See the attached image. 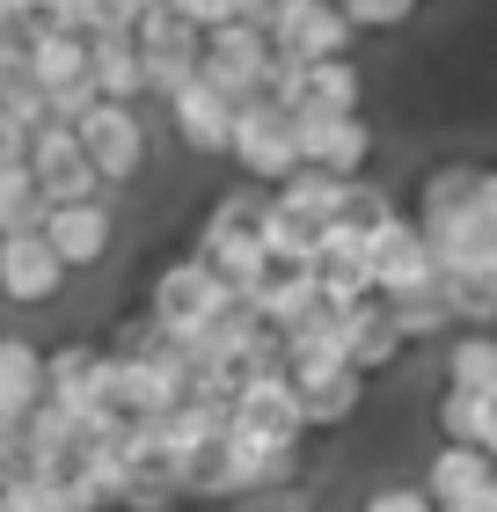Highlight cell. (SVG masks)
I'll return each instance as SVG.
<instances>
[{
	"mask_svg": "<svg viewBox=\"0 0 497 512\" xmlns=\"http://www.w3.org/2000/svg\"><path fill=\"white\" fill-rule=\"evenodd\" d=\"M366 264H373V293H381V300L439 286V256H432V242H424V227L410 220V205H402L388 227L366 235Z\"/></svg>",
	"mask_w": 497,
	"mask_h": 512,
	"instance_id": "10",
	"label": "cell"
},
{
	"mask_svg": "<svg viewBox=\"0 0 497 512\" xmlns=\"http://www.w3.org/2000/svg\"><path fill=\"white\" fill-rule=\"evenodd\" d=\"M139 8H147V0H139Z\"/></svg>",
	"mask_w": 497,
	"mask_h": 512,
	"instance_id": "38",
	"label": "cell"
},
{
	"mask_svg": "<svg viewBox=\"0 0 497 512\" xmlns=\"http://www.w3.org/2000/svg\"><path fill=\"white\" fill-rule=\"evenodd\" d=\"M22 74V30H0V88Z\"/></svg>",
	"mask_w": 497,
	"mask_h": 512,
	"instance_id": "34",
	"label": "cell"
},
{
	"mask_svg": "<svg viewBox=\"0 0 497 512\" xmlns=\"http://www.w3.org/2000/svg\"><path fill=\"white\" fill-rule=\"evenodd\" d=\"M234 425L264 432V439H315L307 432V403L286 366H256V374H242V388H234Z\"/></svg>",
	"mask_w": 497,
	"mask_h": 512,
	"instance_id": "11",
	"label": "cell"
},
{
	"mask_svg": "<svg viewBox=\"0 0 497 512\" xmlns=\"http://www.w3.org/2000/svg\"><path fill=\"white\" fill-rule=\"evenodd\" d=\"M227 161L242 169L249 183H286L300 169V132H293V103H278L271 88L264 96H249V103H234V147Z\"/></svg>",
	"mask_w": 497,
	"mask_h": 512,
	"instance_id": "3",
	"label": "cell"
},
{
	"mask_svg": "<svg viewBox=\"0 0 497 512\" xmlns=\"http://www.w3.org/2000/svg\"><path fill=\"white\" fill-rule=\"evenodd\" d=\"M293 132H300V161L329 176H366L381 154V132L366 125V110H293Z\"/></svg>",
	"mask_w": 497,
	"mask_h": 512,
	"instance_id": "7",
	"label": "cell"
},
{
	"mask_svg": "<svg viewBox=\"0 0 497 512\" xmlns=\"http://www.w3.org/2000/svg\"><path fill=\"white\" fill-rule=\"evenodd\" d=\"M300 403H307V432L315 439H337L366 417V395H373V374H359V366H315V374H293Z\"/></svg>",
	"mask_w": 497,
	"mask_h": 512,
	"instance_id": "13",
	"label": "cell"
},
{
	"mask_svg": "<svg viewBox=\"0 0 497 512\" xmlns=\"http://www.w3.org/2000/svg\"><path fill=\"white\" fill-rule=\"evenodd\" d=\"M88 103H96V81H88V74H81V81H66V88H52V118H66V125H74Z\"/></svg>",
	"mask_w": 497,
	"mask_h": 512,
	"instance_id": "33",
	"label": "cell"
},
{
	"mask_svg": "<svg viewBox=\"0 0 497 512\" xmlns=\"http://www.w3.org/2000/svg\"><path fill=\"white\" fill-rule=\"evenodd\" d=\"M30 169H37V183H44V198H110L103 191V176H96V161L81 154V132L66 125V118H44L37 132H30Z\"/></svg>",
	"mask_w": 497,
	"mask_h": 512,
	"instance_id": "12",
	"label": "cell"
},
{
	"mask_svg": "<svg viewBox=\"0 0 497 512\" xmlns=\"http://www.w3.org/2000/svg\"><path fill=\"white\" fill-rule=\"evenodd\" d=\"M66 286H74V271H66V256L44 242V227L0 235V300H8V308H59Z\"/></svg>",
	"mask_w": 497,
	"mask_h": 512,
	"instance_id": "6",
	"label": "cell"
},
{
	"mask_svg": "<svg viewBox=\"0 0 497 512\" xmlns=\"http://www.w3.org/2000/svg\"><path fill=\"white\" fill-rule=\"evenodd\" d=\"M0 483H8V476H0Z\"/></svg>",
	"mask_w": 497,
	"mask_h": 512,
	"instance_id": "39",
	"label": "cell"
},
{
	"mask_svg": "<svg viewBox=\"0 0 497 512\" xmlns=\"http://www.w3.org/2000/svg\"><path fill=\"white\" fill-rule=\"evenodd\" d=\"M432 432L439 439H476L483 454H497V381L490 388H454L446 381L432 395Z\"/></svg>",
	"mask_w": 497,
	"mask_h": 512,
	"instance_id": "19",
	"label": "cell"
},
{
	"mask_svg": "<svg viewBox=\"0 0 497 512\" xmlns=\"http://www.w3.org/2000/svg\"><path fill=\"white\" fill-rule=\"evenodd\" d=\"M161 110H169V139L191 161H227V147H234V96H220L205 74H191L176 96H161Z\"/></svg>",
	"mask_w": 497,
	"mask_h": 512,
	"instance_id": "8",
	"label": "cell"
},
{
	"mask_svg": "<svg viewBox=\"0 0 497 512\" xmlns=\"http://www.w3.org/2000/svg\"><path fill=\"white\" fill-rule=\"evenodd\" d=\"M402 359H410V337L395 330L388 300H381V293L359 300V308H351V366H359V374H373V381H388Z\"/></svg>",
	"mask_w": 497,
	"mask_h": 512,
	"instance_id": "18",
	"label": "cell"
},
{
	"mask_svg": "<svg viewBox=\"0 0 497 512\" xmlns=\"http://www.w3.org/2000/svg\"><path fill=\"white\" fill-rule=\"evenodd\" d=\"M424 8V0H344V15L359 22V37H388V30H402Z\"/></svg>",
	"mask_w": 497,
	"mask_h": 512,
	"instance_id": "29",
	"label": "cell"
},
{
	"mask_svg": "<svg viewBox=\"0 0 497 512\" xmlns=\"http://www.w3.org/2000/svg\"><path fill=\"white\" fill-rule=\"evenodd\" d=\"M256 235H264L271 264H315V227H307L293 205H278L271 191L256 198Z\"/></svg>",
	"mask_w": 497,
	"mask_h": 512,
	"instance_id": "25",
	"label": "cell"
},
{
	"mask_svg": "<svg viewBox=\"0 0 497 512\" xmlns=\"http://www.w3.org/2000/svg\"><path fill=\"white\" fill-rule=\"evenodd\" d=\"M22 74L37 88H66L88 74V37L59 30V22H22Z\"/></svg>",
	"mask_w": 497,
	"mask_h": 512,
	"instance_id": "16",
	"label": "cell"
},
{
	"mask_svg": "<svg viewBox=\"0 0 497 512\" xmlns=\"http://www.w3.org/2000/svg\"><path fill=\"white\" fill-rule=\"evenodd\" d=\"M497 469V454H483L476 439H439L432 454H424V491H432V505H476L483 483Z\"/></svg>",
	"mask_w": 497,
	"mask_h": 512,
	"instance_id": "14",
	"label": "cell"
},
{
	"mask_svg": "<svg viewBox=\"0 0 497 512\" xmlns=\"http://www.w3.org/2000/svg\"><path fill=\"white\" fill-rule=\"evenodd\" d=\"M271 198L293 205L307 227H322V220H337L344 205H351V176H329V169H307V161H300L286 183H271Z\"/></svg>",
	"mask_w": 497,
	"mask_h": 512,
	"instance_id": "22",
	"label": "cell"
},
{
	"mask_svg": "<svg viewBox=\"0 0 497 512\" xmlns=\"http://www.w3.org/2000/svg\"><path fill=\"white\" fill-rule=\"evenodd\" d=\"M88 81H96V96H110V103H147L154 96L132 30H96L88 37Z\"/></svg>",
	"mask_w": 497,
	"mask_h": 512,
	"instance_id": "15",
	"label": "cell"
},
{
	"mask_svg": "<svg viewBox=\"0 0 497 512\" xmlns=\"http://www.w3.org/2000/svg\"><path fill=\"white\" fill-rule=\"evenodd\" d=\"M103 352H110V344H96V337L52 344V352H44V395H52V403H66V410H88V403H96Z\"/></svg>",
	"mask_w": 497,
	"mask_h": 512,
	"instance_id": "20",
	"label": "cell"
},
{
	"mask_svg": "<svg viewBox=\"0 0 497 512\" xmlns=\"http://www.w3.org/2000/svg\"><path fill=\"white\" fill-rule=\"evenodd\" d=\"M74 132H81V154L96 161V176H103V191L117 198V191H132L139 176H147V154H154V139H147V118H139V103H110V96H96L74 118Z\"/></svg>",
	"mask_w": 497,
	"mask_h": 512,
	"instance_id": "2",
	"label": "cell"
},
{
	"mask_svg": "<svg viewBox=\"0 0 497 512\" xmlns=\"http://www.w3.org/2000/svg\"><path fill=\"white\" fill-rule=\"evenodd\" d=\"M44 183H37V169L30 161H8L0 169V235H15V227H44Z\"/></svg>",
	"mask_w": 497,
	"mask_h": 512,
	"instance_id": "26",
	"label": "cell"
},
{
	"mask_svg": "<svg viewBox=\"0 0 497 512\" xmlns=\"http://www.w3.org/2000/svg\"><path fill=\"white\" fill-rule=\"evenodd\" d=\"M315 308H322V278H315V264H278L264 286L249 293V315H256V322H271L278 337H286L293 322H307Z\"/></svg>",
	"mask_w": 497,
	"mask_h": 512,
	"instance_id": "17",
	"label": "cell"
},
{
	"mask_svg": "<svg viewBox=\"0 0 497 512\" xmlns=\"http://www.w3.org/2000/svg\"><path fill=\"white\" fill-rule=\"evenodd\" d=\"M132 37H139L154 96H176V88L198 74V59H205V22H191L176 0H147V8L132 15Z\"/></svg>",
	"mask_w": 497,
	"mask_h": 512,
	"instance_id": "4",
	"label": "cell"
},
{
	"mask_svg": "<svg viewBox=\"0 0 497 512\" xmlns=\"http://www.w3.org/2000/svg\"><path fill=\"white\" fill-rule=\"evenodd\" d=\"M44 403V344L0 330V425H22Z\"/></svg>",
	"mask_w": 497,
	"mask_h": 512,
	"instance_id": "21",
	"label": "cell"
},
{
	"mask_svg": "<svg viewBox=\"0 0 497 512\" xmlns=\"http://www.w3.org/2000/svg\"><path fill=\"white\" fill-rule=\"evenodd\" d=\"M359 512H439V505H432L424 483H373V491L359 498Z\"/></svg>",
	"mask_w": 497,
	"mask_h": 512,
	"instance_id": "30",
	"label": "cell"
},
{
	"mask_svg": "<svg viewBox=\"0 0 497 512\" xmlns=\"http://www.w3.org/2000/svg\"><path fill=\"white\" fill-rule=\"evenodd\" d=\"M476 512H497V469H490V483H483V498H476Z\"/></svg>",
	"mask_w": 497,
	"mask_h": 512,
	"instance_id": "36",
	"label": "cell"
},
{
	"mask_svg": "<svg viewBox=\"0 0 497 512\" xmlns=\"http://www.w3.org/2000/svg\"><path fill=\"white\" fill-rule=\"evenodd\" d=\"M220 512H322V491L315 483H278V491H242V498H227Z\"/></svg>",
	"mask_w": 497,
	"mask_h": 512,
	"instance_id": "28",
	"label": "cell"
},
{
	"mask_svg": "<svg viewBox=\"0 0 497 512\" xmlns=\"http://www.w3.org/2000/svg\"><path fill=\"white\" fill-rule=\"evenodd\" d=\"M0 103H8V110H15V118H22V125H30V132H37L44 118H52V88H37L30 74H15L8 88H0Z\"/></svg>",
	"mask_w": 497,
	"mask_h": 512,
	"instance_id": "31",
	"label": "cell"
},
{
	"mask_svg": "<svg viewBox=\"0 0 497 512\" xmlns=\"http://www.w3.org/2000/svg\"><path fill=\"white\" fill-rule=\"evenodd\" d=\"M227 308H234V286L212 271V256H205L198 242L183 249V256H169V264L154 271V286H147V315H154L176 344H191L205 322H220Z\"/></svg>",
	"mask_w": 497,
	"mask_h": 512,
	"instance_id": "1",
	"label": "cell"
},
{
	"mask_svg": "<svg viewBox=\"0 0 497 512\" xmlns=\"http://www.w3.org/2000/svg\"><path fill=\"white\" fill-rule=\"evenodd\" d=\"M439 512H476V505H439Z\"/></svg>",
	"mask_w": 497,
	"mask_h": 512,
	"instance_id": "37",
	"label": "cell"
},
{
	"mask_svg": "<svg viewBox=\"0 0 497 512\" xmlns=\"http://www.w3.org/2000/svg\"><path fill=\"white\" fill-rule=\"evenodd\" d=\"M37 15V0H0V30H22Z\"/></svg>",
	"mask_w": 497,
	"mask_h": 512,
	"instance_id": "35",
	"label": "cell"
},
{
	"mask_svg": "<svg viewBox=\"0 0 497 512\" xmlns=\"http://www.w3.org/2000/svg\"><path fill=\"white\" fill-rule=\"evenodd\" d=\"M44 242L66 256V271H103L117 256V205L110 198H59L44 205Z\"/></svg>",
	"mask_w": 497,
	"mask_h": 512,
	"instance_id": "9",
	"label": "cell"
},
{
	"mask_svg": "<svg viewBox=\"0 0 497 512\" xmlns=\"http://www.w3.org/2000/svg\"><path fill=\"white\" fill-rule=\"evenodd\" d=\"M388 315H395V330L410 337V352H417V344H446V337L461 330V315H454V300H446V286L395 293V300H388Z\"/></svg>",
	"mask_w": 497,
	"mask_h": 512,
	"instance_id": "23",
	"label": "cell"
},
{
	"mask_svg": "<svg viewBox=\"0 0 497 512\" xmlns=\"http://www.w3.org/2000/svg\"><path fill=\"white\" fill-rule=\"evenodd\" d=\"M439 286L461 322H490L497 330V271H439Z\"/></svg>",
	"mask_w": 497,
	"mask_h": 512,
	"instance_id": "27",
	"label": "cell"
},
{
	"mask_svg": "<svg viewBox=\"0 0 497 512\" xmlns=\"http://www.w3.org/2000/svg\"><path fill=\"white\" fill-rule=\"evenodd\" d=\"M439 374L454 388H490L497 381V330H490V322H461V330L446 337Z\"/></svg>",
	"mask_w": 497,
	"mask_h": 512,
	"instance_id": "24",
	"label": "cell"
},
{
	"mask_svg": "<svg viewBox=\"0 0 497 512\" xmlns=\"http://www.w3.org/2000/svg\"><path fill=\"white\" fill-rule=\"evenodd\" d=\"M264 30L286 59H329V52H359V22L344 15V0H264Z\"/></svg>",
	"mask_w": 497,
	"mask_h": 512,
	"instance_id": "5",
	"label": "cell"
},
{
	"mask_svg": "<svg viewBox=\"0 0 497 512\" xmlns=\"http://www.w3.org/2000/svg\"><path fill=\"white\" fill-rule=\"evenodd\" d=\"M8 161H30V125L0 103V169H8Z\"/></svg>",
	"mask_w": 497,
	"mask_h": 512,
	"instance_id": "32",
	"label": "cell"
}]
</instances>
